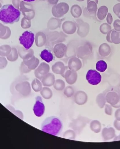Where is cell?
Here are the masks:
<instances>
[{"label": "cell", "instance_id": "obj_1", "mask_svg": "<svg viewBox=\"0 0 120 149\" xmlns=\"http://www.w3.org/2000/svg\"><path fill=\"white\" fill-rule=\"evenodd\" d=\"M21 12L12 5L8 4L3 6L0 10V20L6 24H13L18 22Z\"/></svg>", "mask_w": 120, "mask_h": 149}, {"label": "cell", "instance_id": "obj_2", "mask_svg": "<svg viewBox=\"0 0 120 149\" xmlns=\"http://www.w3.org/2000/svg\"><path fill=\"white\" fill-rule=\"evenodd\" d=\"M63 127L60 119L55 116L49 117L46 118L42 123V131L54 136H58L61 132Z\"/></svg>", "mask_w": 120, "mask_h": 149}, {"label": "cell", "instance_id": "obj_3", "mask_svg": "<svg viewBox=\"0 0 120 149\" xmlns=\"http://www.w3.org/2000/svg\"><path fill=\"white\" fill-rule=\"evenodd\" d=\"M28 78L24 75L18 76L11 84V88H13L17 92L23 96H27L31 93V88Z\"/></svg>", "mask_w": 120, "mask_h": 149}, {"label": "cell", "instance_id": "obj_4", "mask_svg": "<svg viewBox=\"0 0 120 149\" xmlns=\"http://www.w3.org/2000/svg\"><path fill=\"white\" fill-rule=\"evenodd\" d=\"M93 47L89 42H85L76 47V54L77 57L84 60L88 58L92 54Z\"/></svg>", "mask_w": 120, "mask_h": 149}, {"label": "cell", "instance_id": "obj_5", "mask_svg": "<svg viewBox=\"0 0 120 149\" xmlns=\"http://www.w3.org/2000/svg\"><path fill=\"white\" fill-rule=\"evenodd\" d=\"M90 121L88 118L80 115L71 121L69 126L77 134H79L82 132Z\"/></svg>", "mask_w": 120, "mask_h": 149}, {"label": "cell", "instance_id": "obj_6", "mask_svg": "<svg viewBox=\"0 0 120 149\" xmlns=\"http://www.w3.org/2000/svg\"><path fill=\"white\" fill-rule=\"evenodd\" d=\"M35 39L34 35L30 31H26L20 36L19 40L20 43L26 49H30Z\"/></svg>", "mask_w": 120, "mask_h": 149}, {"label": "cell", "instance_id": "obj_7", "mask_svg": "<svg viewBox=\"0 0 120 149\" xmlns=\"http://www.w3.org/2000/svg\"><path fill=\"white\" fill-rule=\"evenodd\" d=\"M75 22L77 28V34L82 38L86 37L89 33L90 31V26L89 24L84 22L81 19H76Z\"/></svg>", "mask_w": 120, "mask_h": 149}, {"label": "cell", "instance_id": "obj_8", "mask_svg": "<svg viewBox=\"0 0 120 149\" xmlns=\"http://www.w3.org/2000/svg\"><path fill=\"white\" fill-rule=\"evenodd\" d=\"M86 78L90 84L96 85L100 83L102 77L100 74L97 71L95 70L90 69L87 72Z\"/></svg>", "mask_w": 120, "mask_h": 149}, {"label": "cell", "instance_id": "obj_9", "mask_svg": "<svg viewBox=\"0 0 120 149\" xmlns=\"http://www.w3.org/2000/svg\"><path fill=\"white\" fill-rule=\"evenodd\" d=\"M106 102L114 108L120 107V95L115 91L108 92L106 95Z\"/></svg>", "mask_w": 120, "mask_h": 149}, {"label": "cell", "instance_id": "obj_10", "mask_svg": "<svg viewBox=\"0 0 120 149\" xmlns=\"http://www.w3.org/2000/svg\"><path fill=\"white\" fill-rule=\"evenodd\" d=\"M35 102L33 107V111L35 115L40 117L44 114L45 110V107L43 103L42 97L37 96L35 98Z\"/></svg>", "mask_w": 120, "mask_h": 149}, {"label": "cell", "instance_id": "obj_11", "mask_svg": "<svg viewBox=\"0 0 120 149\" xmlns=\"http://www.w3.org/2000/svg\"><path fill=\"white\" fill-rule=\"evenodd\" d=\"M67 49V46L65 44L62 43H58L54 45L53 52L57 58H61L65 55Z\"/></svg>", "mask_w": 120, "mask_h": 149}, {"label": "cell", "instance_id": "obj_12", "mask_svg": "<svg viewBox=\"0 0 120 149\" xmlns=\"http://www.w3.org/2000/svg\"><path fill=\"white\" fill-rule=\"evenodd\" d=\"M82 67V63L80 58L75 56L70 58L68 62V67L71 71L77 72Z\"/></svg>", "mask_w": 120, "mask_h": 149}, {"label": "cell", "instance_id": "obj_13", "mask_svg": "<svg viewBox=\"0 0 120 149\" xmlns=\"http://www.w3.org/2000/svg\"><path fill=\"white\" fill-rule=\"evenodd\" d=\"M107 41L109 42L115 44L120 43V32L114 29H111L107 34Z\"/></svg>", "mask_w": 120, "mask_h": 149}, {"label": "cell", "instance_id": "obj_14", "mask_svg": "<svg viewBox=\"0 0 120 149\" xmlns=\"http://www.w3.org/2000/svg\"><path fill=\"white\" fill-rule=\"evenodd\" d=\"M88 97L87 94L84 91H78L74 94V102L79 105H83L87 102Z\"/></svg>", "mask_w": 120, "mask_h": 149}, {"label": "cell", "instance_id": "obj_15", "mask_svg": "<svg viewBox=\"0 0 120 149\" xmlns=\"http://www.w3.org/2000/svg\"><path fill=\"white\" fill-rule=\"evenodd\" d=\"M17 49L19 57L23 60L28 59L34 55V51L32 49H26L24 47L18 46Z\"/></svg>", "mask_w": 120, "mask_h": 149}, {"label": "cell", "instance_id": "obj_16", "mask_svg": "<svg viewBox=\"0 0 120 149\" xmlns=\"http://www.w3.org/2000/svg\"><path fill=\"white\" fill-rule=\"evenodd\" d=\"M67 83L69 85H72L77 81L78 74L77 72H73L69 69L66 70L63 76Z\"/></svg>", "mask_w": 120, "mask_h": 149}, {"label": "cell", "instance_id": "obj_17", "mask_svg": "<svg viewBox=\"0 0 120 149\" xmlns=\"http://www.w3.org/2000/svg\"><path fill=\"white\" fill-rule=\"evenodd\" d=\"M77 26L75 22L68 21L64 23L63 26V31L66 34L72 35L75 33L77 30Z\"/></svg>", "mask_w": 120, "mask_h": 149}, {"label": "cell", "instance_id": "obj_18", "mask_svg": "<svg viewBox=\"0 0 120 149\" xmlns=\"http://www.w3.org/2000/svg\"><path fill=\"white\" fill-rule=\"evenodd\" d=\"M66 67L61 61H57L55 63L52 67V70L54 73L61 75L63 77L66 70Z\"/></svg>", "mask_w": 120, "mask_h": 149}, {"label": "cell", "instance_id": "obj_19", "mask_svg": "<svg viewBox=\"0 0 120 149\" xmlns=\"http://www.w3.org/2000/svg\"><path fill=\"white\" fill-rule=\"evenodd\" d=\"M111 52V49L110 46L106 43L101 44L98 49L99 55L102 57H108Z\"/></svg>", "mask_w": 120, "mask_h": 149}, {"label": "cell", "instance_id": "obj_20", "mask_svg": "<svg viewBox=\"0 0 120 149\" xmlns=\"http://www.w3.org/2000/svg\"><path fill=\"white\" fill-rule=\"evenodd\" d=\"M101 135L104 140H110L115 136V130L112 127L104 128L101 131Z\"/></svg>", "mask_w": 120, "mask_h": 149}, {"label": "cell", "instance_id": "obj_21", "mask_svg": "<svg viewBox=\"0 0 120 149\" xmlns=\"http://www.w3.org/2000/svg\"><path fill=\"white\" fill-rule=\"evenodd\" d=\"M55 80L54 75L52 73L48 72L44 75L41 81L44 86L50 87L53 85Z\"/></svg>", "mask_w": 120, "mask_h": 149}, {"label": "cell", "instance_id": "obj_22", "mask_svg": "<svg viewBox=\"0 0 120 149\" xmlns=\"http://www.w3.org/2000/svg\"><path fill=\"white\" fill-rule=\"evenodd\" d=\"M46 36L43 33L39 32L35 35V43L38 47H41L44 45L46 44Z\"/></svg>", "mask_w": 120, "mask_h": 149}, {"label": "cell", "instance_id": "obj_23", "mask_svg": "<svg viewBox=\"0 0 120 149\" xmlns=\"http://www.w3.org/2000/svg\"><path fill=\"white\" fill-rule=\"evenodd\" d=\"M60 35V33L58 32L48 34L46 36V45H52L53 46L54 43L59 38Z\"/></svg>", "mask_w": 120, "mask_h": 149}, {"label": "cell", "instance_id": "obj_24", "mask_svg": "<svg viewBox=\"0 0 120 149\" xmlns=\"http://www.w3.org/2000/svg\"><path fill=\"white\" fill-rule=\"evenodd\" d=\"M40 56L43 60L47 63L51 61L53 58L52 54L46 49H44L41 52Z\"/></svg>", "mask_w": 120, "mask_h": 149}, {"label": "cell", "instance_id": "obj_25", "mask_svg": "<svg viewBox=\"0 0 120 149\" xmlns=\"http://www.w3.org/2000/svg\"><path fill=\"white\" fill-rule=\"evenodd\" d=\"M90 127L92 131L95 133H98L101 130V124L98 120H93L90 123Z\"/></svg>", "mask_w": 120, "mask_h": 149}, {"label": "cell", "instance_id": "obj_26", "mask_svg": "<svg viewBox=\"0 0 120 149\" xmlns=\"http://www.w3.org/2000/svg\"><path fill=\"white\" fill-rule=\"evenodd\" d=\"M108 11V9L105 6H102L98 8L97 14L98 19L102 20L104 19L106 16Z\"/></svg>", "mask_w": 120, "mask_h": 149}, {"label": "cell", "instance_id": "obj_27", "mask_svg": "<svg viewBox=\"0 0 120 149\" xmlns=\"http://www.w3.org/2000/svg\"><path fill=\"white\" fill-rule=\"evenodd\" d=\"M70 13L72 16L75 18L79 17L82 13V9L77 4H74L71 8Z\"/></svg>", "mask_w": 120, "mask_h": 149}, {"label": "cell", "instance_id": "obj_28", "mask_svg": "<svg viewBox=\"0 0 120 149\" xmlns=\"http://www.w3.org/2000/svg\"><path fill=\"white\" fill-rule=\"evenodd\" d=\"M37 69L40 74L45 75L49 72L50 67L47 63L45 62H42L40 64Z\"/></svg>", "mask_w": 120, "mask_h": 149}, {"label": "cell", "instance_id": "obj_29", "mask_svg": "<svg viewBox=\"0 0 120 149\" xmlns=\"http://www.w3.org/2000/svg\"><path fill=\"white\" fill-rule=\"evenodd\" d=\"M40 94L42 97L46 99H49L52 96L53 93L52 90L47 87H43L40 91Z\"/></svg>", "mask_w": 120, "mask_h": 149}, {"label": "cell", "instance_id": "obj_30", "mask_svg": "<svg viewBox=\"0 0 120 149\" xmlns=\"http://www.w3.org/2000/svg\"><path fill=\"white\" fill-rule=\"evenodd\" d=\"M96 101L98 106L100 108H103L106 102V96L102 93L99 94L96 97Z\"/></svg>", "mask_w": 120, "mask_h": 149}, {"label": "cell", "instance_id": "obj_31", "mask_svg": "<svg viewBox=\"0 0 120 149\" xmlns=\"http://www.w3.org/2000/svg\"><path fill=\"white\" fill-rule=\"evenodd\" d=\"M12 48L8 45L5 44L0 46V56L3 57H7L10 54Z\"/></svg>", "mask_w": 120, "mask_h": 149}, {"label": "cell", "instance_id": "obj_32", "mask_svg": "<svg viewBox=\"0 0 120 149\" xmlns=\"http://www.w3.org/2000/svg\"><path fill=\"white\" fill-rule=\"evenodd\" d=\"M42 84L37 78H34L31 83V87L35 92L40 91L42 88Z\"/></svg>", "mask_w": 120, "mask_h": 149}, {"label": "cell", "instance_id": "obj_33", "mask_svg": "<svg viewBox=\"0 0 120 149\" xmlns=\"http://www.w3.org/2000/svg\"><path fill=\"white\" fill-rule=\"evenodd\" d=\"M19 56L17 49L15 47H12L10 54L6 57L9 61L14 62L18 59Z\"/></svg>", "mask_w": 120, "mask_h": 149}, {"label": "cell", "instance_id": "obj_34", "mask_svg": "<svg viewBox=\"0 0 120 149\" xmlns=\"http://www.w3.org/2000/svg\"><path fill=\"white\" fill-rule=\"evenodd\" d=\"M97 4L94 1H90L87 3V8L90 13L96 15L97 10Z\"/></svg>", "mask_w": 120, "mask_h": 149}, {"label": "cell", "instance_id": "obj_35", "mask_svg": "<svg viewBox=\"0 0 120 149\" xmlns=\"http://www.w3.org/2000/svg\"><path fill=\"white\" fill-rule=\"evenodd\" d=\"M107 65L106 62L103 60H100L98 61L96 65V68L98 71L100 72H105L107 69Z\"/></svg>", "mask_w": 120, "mask_h": 149}, {"label": "cell", "instance_id": "obj_36", "mask_svg": "<svg viewBox=\"0 0 120 149\" xmlns=\"http://www.w3.org/2000/svg\"><path fill=\"white\" fill-rule=\"evenodd\" d=\"M53 86L55 89L57 91H61L65 88V83L63 80L58 79L55 80Z\"/></svg>", "mask_w": 120, "mask_h": 149}, {"label": "cell", "instance_id": "obj_37", "mask_svg": "<svg viewBox=\"0 0 120 149\" xmlns=\"http://www.w3.org/2000/svg\"><path fill=\"white\" fill-rule=\"evenodd\" d=\"M76 134L74 130L69 129L64 132L63 134V137L69 139L74 140L75 139Z\"/></svg>", "mask_w": 120, "mask_h": 149}, {"label": "cell", "instance_id": "obj_38", "mask_svg": "<svg viewBox=\"0 0 120 149\" xmlns=\"http://www.w3.org/2000/svg\"><path fill=\"white\" fill-rule=\"evenodd\" d=\"M111 29V26L107 23H104L102 24L99 27L100 32L104 35L107 34Z\"/></svg>", "mask_w": 120, "mask_h": 149}, {"label": "cell", "instance_id": "obj_39", "mask_svg": "<svg viewBox=\"0 0 120 149\" xmlns=\"http://www.w3.org/2000/svg\"><path fill=\"white\" fill-rule=\"evenodd\" d=\"M74 90L71 86H69L64 89L63 93L68 97H71L74 94Z\"/></svg>", "mask_w": 120, "mask_h": 149}, {"label": "cell", "instance_id": "obj_40", "mask_svg": "<svg viewBox=\"0 0 120 149\" xmlns=\"http://www.w3.org/2000/svg\"><path fill=\"white\" fill-rule=\"evenodd\" d=\"M6 107L12 112L21 119H23V113L20 111L19 110H15L14 107L11 105H7L6 106Z\"/></svg>", "mask_w": 120, "mask_h": 149}, {"label": "cell", "instance_id": "obj_41", "mask_svg": "<svg viewBox=\"0 0 120 149\" xmlns=\"http://www.w3.org/2000/svg\"><path fill=\"white\" fill-rule=\"evenodd\" d=\"M20 70L21 72L24 74L28 73L30 72L31 70L28 68V66L26 65L22 61L20 65Z\"/></svg>", "mask_w": 120, "mask_h": 149}, {"label": "cell", "instance_id": "obj_42", "mask_svg": "<svg viewBox=\"0 0 120 149\" xmlns=\"http://www.w3.org/2000/svg\"><path fill=\"white\" fill-rule=\"evenodd\" d=\"M112 106L109 104H106L104 107V111L107 115L111 116L112 113Z\"/></svg>", "mask_w": 120, "mask_h": 149}, {"label": "cell", "instance_id": "obj_43", "mask_svg": "<svg viewBox=\"0 0 120 149\" xmlns=\"http://www.w3.org/2000/svg\"><path fill=\"white\" fill-rule=\"evenodd\" d=\"M67 36L63 32L60 33V35L59 38L54 43V45L57 43H62L66 39Z\"/></svg>", "mask_w": 120, "mask_h": 149}, {"label": "cell", "instance_id": "obj_44", "mask_svg": "<svg viewBox=\"0 0 120 149\" xmlns=\"http://www.w3.org/2000/svg\"><path fill=\"white\" fill-rule=\"evenodd\" d=\"M36 58L35 56L34 55L32 57L28 59L23 60V61L28 66H31L35 62Z\"/></svg>", "mask_w": 120, "mask_h": 149}, {"label": "cell", "instance_id": "obj_45", "mask_svg": "<svg viewBox=\"0 0 120 149\" xmlns=\"http://www.w3.org/2000/svg\"><path fill=\"white\" fill-rule=\"evenodd\" d=\"M0 68L1 69L5 68L7 65L8 61L5 57L0 56Z\"/></svg>", "mask_w": 120, "mask_h": 149}, {"label": "cell", "instance_id": "obj_46", "mask_svg": "<svg viewBox=\"0 0 120 149\" xmlns=\"http://www.w3.org/2000/svg\"><path fill=\"white\" fill-rule=\"evenodd\" d=\"M83 13L84 16L87 17H94L96 16L90 13L88 10L87 7H85L83 8Z\"/></svg>", "mask_w": 120, "mask_h": 149}, {"label": "cell", "instance_id": "obj_47", "mask_svg": "<svg viewBox=\"0 0 120 149\" xmlns=\"http://www.w3.org/2000/svg\"><path fill=\"white\" fill-rule=\"evenodd\" d=\"M39 63V59L36 58L35 62L31 66H28V67L31 70H34L36 69L38 66Z\"/></svg>", "mask_w": 120, "mask_h": 149}, {"label": "cell", "instance_id": "obj_48", "mask_svg": "<svg viewBox=\"0 0 120 149\" xmlns=\"http://www.w3.org/2000/svg\"><path fill=\"white\" fill-rule=\"evenodd\" d=\"M113 26L115 30L120 31V22L118 20H115L113 23Z\"/></svg>", "mask_w": 120, "mask_h": 149}, {"label": "cell", "instance_id": "obj_49", "mask_svg": "<svg viewBox=\"0 0 120 149\" xmlns=\"http://www.w3.org/2000/svg\"><path fill=\"white\" fill-rule=\"evenodd\" d=\"M106 20L107 23L108 24L110 25L111 24L113 21V18L110 13H108L106 17Z\"/></svg>", "mask_w": 120, "mask_h": 149}, {"label": "cell", "instance_id": "obj_50", "mask_svg": "<svg viewBox=\"0 0 120 149\" xmlns=\"http://www.w3.org/2000/svg\"><path fill=\"white\" fill-rule=\"evenodd\" d=\"M113 125L117 130L120 131V121L115 120L113 123Z\"/></svg>", "mask_w": 120, "mask_h": 149}, {"label": "cell", "instance_id": "obj_51", "mask_svg": "<svg viewBox=\"0 0 120 149\" xmlns=\"http://www.w3.org/2000/svg\"><path fill=\"white\" fill-rule=\"evenodd\" d=\"M34 74L36 77L38 79L41 80L44 75H42L38 72L37 69L35 70Z\"/></svg>", "mask_w": 120, "mask_h": 149}, {"label": "cell", "instance_id": "obj_52", "mask_svg": "<svg viewBox=\"0 0 120 149\" xmlns=\"http://www.w3.org/2000/svg\"><path fill=\"white\" fill-rule=\"evenodd\" d=\"M114 116L116 120L120 121V108L117 109L116 111Z\"/></svg>", "mask_w": 120, "mask_h": 149}, {"label": "cell", "instance_id": "obj_53", "mask_svg": "<svg viewBox=\"0 0 120 149\" xmlns=\"http://www.w3.org/2000/svg\"><path fill=\"white\" fill-rule=\"evenodd\" d=\"M10 32L9 30L6 32V33L5 34L4 36H3L0 37V38L2 39H7L8 38L10 37Z\"/></svg>", "mask_w": 120, "mask_h": 149}, {"label": "cell", "instance_id": "obj_54", "mask_svg": "<svg viewBox=\"0 0 120 149\" xmlns=\"http://www.w3.org/2000/svg\"><path fill=\"white\" fill-rule=\"evenodd\" d=\"M114 140L115 141L120 140V134L118 136H115L114 138Z\"/></svg>", "mask_w": 120, "mask_h": 149}, {"label": "cell", "instance_id": "obj_55", "mask_svg": "<svg viewBox=\"0 0 120 149\" xmlns=\"http://www.w3.org/2000/svg\"><path fill=\"white\" fill-rule=\"evenodd\" d=\"M90 1H93L95 2L97 4L98 3V0H87V3Z\"/></svg>", "mask_w": 120, "mask_h": 149}, {"label": "cell", "instance_id": "obj_56", "mask_svg": "<svg viewBox=\"0 0 120 149\" xmlns=\"http://www.w3.org/2000/svg\"><path fill=\"white\" fill-rule=\"evenodd\" d=\"M24 1L28 2H31L34 1L36 0H23Z\"/></svg>", "mask_w": 120, "mask_h": 149}, {"label": "cell", "instance_id": "obj_57", "mask_svg": "<svg viewBox=\"0 0 120 149\" xmlns=\"http://www.w3.org/2000/svg\"><path fill=\"white\" fill-rule=\"evenodd\" d=\"M77 1H79V2H81V1H84L85 0H76Z\"/></svg>", "mask_w": 120, "mask_h": 149}]
</instances>
